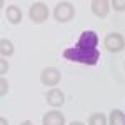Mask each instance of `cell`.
Returning <instances> with one entry per match:
<instances>
[{"instance_id":"obj_5","label":"cell","mask_w":125,"mask_h":125,"mask_svg":"<svg viewBox=\"0 0 125 125\" xmlns=\"http://www.w3.org/2000/svg\"><path fill=\"white\" fill-rule=\"evenodd\" d=\"M62 80V73H60V70L55 67H45L42 70V73H40V82H42V85H57L58 82Z\"/></svg>"},{"instance_id":"obj_15","label":"cell","mask_w":125,"mask_h":125,"mask_svg":"<svg viewBox=\"0 0 125 125\" xmlns=\"http://www.w3.org/2000/svg\"><path fill=\"white\" fill-rule=\"evenodd\" d=\"M0 72H2L3 75L9 72V62H7V60H5L3 57H2V60H0Z\"/></svg>"},{"instance_id":"obj_4","label":"cell","mask_w":125,"mask_h":125,"mask_svg":"<svg viewBox=\"0 0 125 125\" xmlns=\"http://www.w3.org/2000/svg\"><path fill=\"white\" fill-rule=\"evenodd\" d=\"M104 45H105V48L108 50V52L118 53V52H122V50L125 48V39L120 35V33L114 32V33H108V35L105 37Z\"/></svg>"},{"instance_id":"obj_10","label":"cell","mask_w":125,"mask_h":125,"mask_svg":"<svg viewBox=\"0 0 125 125\" xmlns=\"http://www.w3.org/2000/svg\"><path fill=\"white\" fill-rule=\"evenodd\" d=\"M13 52H15V47H13V43H12L10 40H7V39L0 40V53H2V57L3 58L12 57Z\"/></svg>"},{"instance_id":"obj_12","label":"cell","mask_w":125,"mask_h":125,"mask_svg":"<svg viewBox=\"0 0 125 125\" xmlns=\"http://www.w3.org/2000/svg\"><path fill=\"white\" fill-rule=\"evenodd\" d=\"M88 125H107V118L104 114L97 112V114H92L88 117Z\"/></svg>"},{"instance_id":"obj_7","label":"cell","mask_w":125,"mask_h":125,"mask_svg":"<svg viewBox=\"0 0 125 125\" xmlns=\"http://www.w3.org/2000/svg\"><path fill=\"white\" fill-rule=\"evenodd\" d=\"M45 98H47V104L50 107H62L63 104H65V95H63V92L58 90V88L48 90Z\"/></svg>"},{"instance_id":"obj_18","label":"cell","mask_w":125,"mask_h":125,"mask_svg":"<svg viewBox=\"0 0 125 125\" xmlns=\"http://www.w3.org/2000/svg\"><path fill=\"white\" fill-rule=\"evenodd\" d=\"M68 125H85V124H82V122H72V124H68Z\"/></svg>"},{"instance_id":"obj_1","label":"cell","mask_w":125,"mask_h":125,"mask_svg":"<svg viewBox=\"0 0 125 125\" xmlns=\"http://www.w3.org/2000/svg\"><path fill=\"white\" fill-rule=\"evenodd\" d=\"M63 58L70 62H78L83 65H97L100 58L98 50V35L94 30H85L78 37L77 43L63 50Z\"/></svg>"},{"instance_id":"obj_19","label":"cell","mask_w":125,"mask_h":125,"mask_svg":"<svg viewBox=\"0 0 125 125\" xmlns=\"http://www.w3.org/2000/svg\"><path fill=\"white\" fill-rule=\"evenodd\" d=\"M124 65H125V63H124Z\"/></svg>"},{"instance_id":"obj_11","label":"cell","mask_w":125,"mask_h":125,"mask_svg":"<svg viewBox=\"0 0 125 125\" xmlns=\"http://www.w3.org/2000/svg\"><path fill=\"white\" fill-rule=\"evenodd\" d=\"M110 125H125V115L122 110H112V114H110Z\"/></svg>"},{"instance_id":"obj_6","label":"cell","mask_w":125,"mask_h":125,"mask_svg":"<svg viewBox=\"0 0 125 125\" xmlns=\"http://www.w3.org/2000/svg\"><path fill=\"white\" fill-rule=\"evenodd\" d=\"M42 124L43 125H65V117L58 110H50L42 117Z\"/></svg>"},{"instance_id":"obj_3","label":"cell","mask_w":125,"mask_h":125,"mask_svg":"<svg viewBox=\"0 0 125 125\" xmlns=\"http://www.w3.org/2000/svg\"><path fill=\"white\" fill-rule=\"evenodd\" d=\"M29 17L33 23H43L48 19V7L43 2H35L29 10Z\"/></svg>"},{"instance_id":"obj_9","label":"cell","mask_w":125,"mask_h":125,"mask_svg":"<svg viewBox=\"0 0 125 125\" xmlns=\"http://www.w3.org/2000/svg\"><path fill=\"white\" fill-rule=\"evenodd\" d=\"M5 15H7V19H9L10 23H13V25H17L22 22V10L17 7V5H9L7 10H5Z\"/></svg>"},{"instance_id":"obj_8","label":"cell","mask_w":125,"mask_h":125,"mask_svg":"<svg viewBox=\"0 0 125 125\" xmlns=\"http://www.w3.org/2000/svg\"><path fill=\"white\" fill-rule=\"evenodd\" d=\"M110 10V2L108 0H94L92 2V12L98 19H105Z\"/></svg>"},{"instance_id":"obj_2","label":"cell","mask_w":125,"mask_h":125,"mask_svg":"<svg viewBox=\"0 0 125 125\" xmlns=\"http://www.w3.org/2000/svg\"><path fill=\"white\" fill-rule=\"evenodd\" d=\"M75 15V9L70 2H58L53 9V19L60 22V23H65V22H70Z\"/></svg>"},{"instance_id":"obj_14","label":"cell","mask_w":125,"mask_h":125,"mask_svg":"<svg viewBox=\"0 0 125 125\" xmlns=\"http://www.w3.org/2000/svg\"><path fill=\"white\" fill-rule=\"evenodd\" d=\"M9 92V82L5 80V77L0 78V97H5V94Z\"/></svg>"},{"instance_id":"obj_16","label":"cell","mask_w":125,"mask_h":125,"mask_svg":"<svg viewBox=\"0 0 125 125\" xmlns=\"http://www.w3.org/2000/svg\"><path fill=\"white\" fill-rule=\"evenodd\" d=\"M0 125H9V120H7L5 117H2V118H0Z\"/></svg>"},{"instance_id":"obj_17","label":"cell","mask_w":125,"mask_h":125,"mask_svg":"<svg viewBox=\"0 0 125 125\" xmlns=\"http://www.w3.org/2000/svg\"><path fill=\"white\" fill-rule=\"evenodd\" d=\"M20 125H33V122H30V120H25V122H22Z\"/></svg>"},{"instance_id":"obj_13","label":"cell","mask_w":125,"mask_h":125,"mask_svg":"<svg viewBox=\"0 0 125 125\" xmlns=\"http://www.w3.org/2000/svg\"><path fill=\"white\" fill-rule=\"evenodd\" d=\"M110 5H112V9L117 10V12H124L125 10V0H112Z\"/></svg>"}]
</instances>
